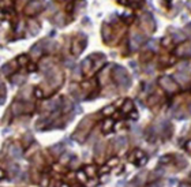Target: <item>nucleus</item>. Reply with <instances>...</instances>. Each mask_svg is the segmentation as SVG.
<instances>
[{
    "instance_id": "obj_9",
    "label": "nucleus",
    "mask_w": 191,
    "mask_h": 187,
    "mask_svg": "<svg viewBox=\"0 0 191 187\" xmlns=\"http://www.w3.org/2000/svg\"><path fill=\"white\" fill-rule=\"evenodd\" d=\"M101 150H103V142H98L97 146H96V153H97V155H100Z\"/></svg>"
},
{
    "instance_id": "obj_10",
    "label": "nucleus",
    "mask_w": 191,
    "mask_h": 187,
    "mask_svg": "<svg viewBox=\"0 0 191 187\" xmlns=\"http://www.w3.org/2000/svg\"><path fill=\"white\" fill-rule=\"evenodd\" d=\"M167 161H171L169 156H164V157L160 158V163H161V164H167Z\"/></svg>"
},
{
    "instance_id": "obj_18",
    "label": "nucleus",
    "mask_w": 191,
    "mask_h": 187,
    "mask_svg": "<svg viewBox=\"0 0 191 187\" xmlns=\"http://www.w3.org/2000/svg\"><path fill=\"white\" fill-rule=\"evenodd\" d=\"M62 187H68V186H66V184H63V186Z\"/></svg>"
},
{
    "instance_id": "obj_13",
    "label": "nucleus",
    "mask_w": 191,
    "mask_h": 187,
    "mask_svg": "<svg viewBox=\"0 0 191 187\" xmlns=\"http://www.w3.org/2000/svg\"><path fill=\"white\" fill-rule=\"evenodd\" d=\"M18 62L21 63V64H25V63L27 62V57H26V56H21L19 59H18Z\"/></svg>"
},
{
    "instance_id": "obj_5",
    "label": "nucleus",
    "mask_w": 191,
    "mask_h": 187,
    "mask_svg": "<svg viewBox=\"0 0 191 187\" xmlns=\"http://www.w3.org/2000/svg\"><path fill=\"white\" fill-rule=\"evenodd\" d=\"M132 109V103H131V101H127V103H126V104H124L123 105V112H126V113H128L130 112V111H131Z\"/></svg>"
},
{
    "instance_id": "obj_6",
    "label": "nucleus",
    "mask_w": 191,
    "mask_h": 187,
    "mask_svg": "<svg viewBox=\"0 0 191 187\" xmlns=\"http://www.w3.org/2000/svg\"><path fill=\"white\" fill-rule=\"evenodd\" d=\"M112 126H113L112 120H106V122L104 123V131H109L112 128Z\"/></svg>"
},
{
    "instance_id": "obj_17",
    "label": "nucleus",
    "mask_w": 191,
    "mask_h": 187,
    "mask_svg": "<svg viewBox=\"0 0 191 187\" xmlns=\"http://www.w3.org/2000/svg\"><path fill=\"white\" fill-rule=\"evenodd\" d=\"M179 187H190V184H187V183H180Z\"/></svg>"
},
{
    "instance_id": "obj_7",
    "label": "nucleus",
    "mask_w": 191,
    "mask_h": 187,
    "mask_svg": "<svg viewBox=\"0 0 191 187\" xmlns=\"http://www.w3.org/2000/svg\"><path fill=\"white\" fill-rule=\"evenodd\" d=\"M113 111H115L113 107H106V108H104L103 113L104 115H111V113H113Z\"/></svg>"
},
{
    "instance_id": "obj_16",
    "label": "nucleus",
    "mask_w": 191,
    "mask_h": 187,
    "mask_svg": "<svg viewBox=\"0 0 191 187\" xmlns=\"http://www.w3.org/2000/svg\"><path fill=\"white\" fill-rule=\"evenodd\" d=\"M186 149H187V150H191V141H188V142L186 143Z\"/></svg>"
},
{
    "instance_id": "obj_14",
    "label": "nucleus",
    "mask_w": 191,
    "mask_h": 187,
    "mask_svg": "<svg viewBox=\"0 0 191 187\" xmlns=\"http://www.w3.org/2000/svg\"><path fill=\"white\" fill-rule=\"evenodd\" d=\"M116 163H118V160H116V158H111V160H109V165H115Z\"/></svg>"
},
{
    "instance_id": "obj_15",
    "label": "nucleus",
    "mask_w": 191,
    "mask_h": 187,
    "mask_svg": "<svg viewBox=\"0 0 191 187\" xmlns=\"http://www.w3.org/2000/svg\"><path fill=\"white\" fill-rule=\"evenodd\" d=\"M86 171H88V175H93V168H91V167H88Z\"/></svg>"
},
{
    "instance_id": "obj_12",
    "label": "nucleus",
    "mask_w": 191,
    "mask_h": 187,
    "mask_svg": "<svg viewBox=\"0 0 191 187\" xmlns=\"http://www.w3.org/2000/svg\"><path fill=\"white\" fill-rule=\"evenodd\" d=\"M78 179H79L81 182L86 180V176H85V173H83V172H78Z\"/></svg>"
},
{
    "instance_id": "obj_8",
    "label": "nucleus",
    "mask_w": 191,
    "mask_h": 187,
    "mask_svg": "<svg viewBox=\"0 0 191 187\" xmlns=\"http://www.w3.org/2000/svg\"><path fill=\"white\" fill-rule=\"evenodd\" d=\"M60 149H63L62 148V145H55V146H52V152L53 153H56V155H57V153H60Z\"/></svg>"
},
{
    "instance_id": "obj_3",
    "label": "nucleus",
    "mask_w": 191,
    "mask_h": 187,
    "mask_svg": "<svg viewBox=\"0 0 191 187\" xmlns=\"http://www.w3.org/2000/svg\"><path fill=\"white\" fill-rule=\"evenodd\" d=\"M10 155H11L14 158H19L22 156L21 148H18V146H11V148H10Z\"/></svg>"
},
{
    "instance_id": "obj_2",
    "label": "nucleus",
    "mask_w": 191,
    "mask_h": 187,
    "mask_svg": "<svg viewBox=\"0 0 191 187\" xmlns=\"http://www.w3.org/2000/svg\"><path fill=\"white\" fill-rule=\"evenodd\" d=\"M160 83H161L162 86H164V89H167L168 92H175L176 90V85H175L172 81H171V78L168 77H164L160 79Z\"/></svg>"
},
{
    "instance_id": "obj_4",
    "label": "nucleus",
    "mask_w": 191,
    "mask_h": 187,
    "mask_svg": "<svg viewBox=\"0 0 191 187\" xmlns=\"http://www.w3.org/2000/svg\"><path fill=\"white\" fill-rule=\"evenodd\" d=\"M126 143H127L126 138L119 137L118 139L115 141V148H116V149H122V148H124V146H126Z\"/></svg>"
},
{
    "instance_id": "obj_1",
    "label": "nucleus",
    "mask_w": 191,
    "mask_h": 187,
    "mask_svg": "<svg viewBox=\"0 0 191 187\" xmlns=\"http://www.w3.org/2000/svg\"><path fill=\"white\" fill-rule=\"evenodd\" d=\"M115 79L118 81V83H120L122 86L128 87L130 79H128V75H127L124 69H122V67H116V69H115Z\"/></svg>"
},
{
    "instance_id": "obj_11",
    "label": "nucleus",
    "mask_w": 191,
    "mask_h": 187,
    "mask_svg": "<svg viewBox=\"0 0 191 187\" xmlns=\"http://www.w3.org/2000/svg\"><path fill=\"white\" fill-rule=\"evenodd\" d=\"M149 187H162V182H154V183L149 184Z\"/></svg>"
}]
</instances>
